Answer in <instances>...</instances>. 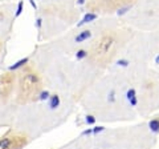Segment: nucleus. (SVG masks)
<instances>
[{
	"label": "nucleus",
	"instance_id": "14",
	"mask_svg": "<svg viewBox=\"0 0 159 149\" xmlns=\"http://www.w3.org/2000/svg\"><path fill=\"white\" fill-rule=\"evenodd\" d=\"M23 8H24V3L20 0L19 4H17V9H16V12H15V16L19 17L20 15H21V12H23Z\"/></svg>",
	"mask_w": 159,
	"mask_h": 149
},
{
	"label": "nucleus",
	"instance_id": "13",
	"mask_svg": "<svg viewBox=\"0 0 159 149\" xmlns=\"http://www.w3.org/2000/svg\"><path fill=\"white\" fill-rule=\"evenodd\" d=\"M49 97H51V95H49L48 91H41V92H40V95H39V100L44 101V100H48Z\"/></svg>",
	"mask_w": 159,
	"mask_h": 149
},
{
	"label": "nucleus",
	"instance_id": "23",
	"mask_svg": "<svg viewBox=\"0 0 159 149\" xmlns=\"http://www.w3.org/2000/svg\"><path fill=\"white\" fill-rule=\"evenodd\" d=\"M36 26H37V28H40V27H41V19H37V23H36Z\"/></svg>",
	"mask_w": 159,
	"mask_h": 149
},
{
	"label": "nucleus",
	"instance_id": "7",
	"mask_svg": "<svg viewBox=\"0 0 159 149\" xmlns=\"http://www.w3.org/2000/svg\"><path fill=\"white\" fill-rule=\"evenodd\" d=\"M98 17V15L97 13H94V12H88V13H85V16H84V19L81 22H80L77 26L78 27H81V26H84V24H88V23H92V22H94L96 19Z\"/></svg>",
	"mask_w": 159,
	"mask_h": 149
},
{
	"label": "nucleus",
	"instance_id": "16",
	"mask_svg": "<svg viewBox=\"0 0 159 149\" xmlns=\"http://www.w3.org/2000/svg\"><path fill=\"white\" fill-rule=\"evenodd\" d=\"M130 8H131V6H125V7H121V8L118 9L117 15H118V16H122V15H125V13H126V12H127Z\"/></svg>",
	"mask_w": 159,
	"mask_h": 149
},
{
	"label": "nucleus",
	"instance_id": "18",
	"mask_svg": "<svg viewBox=\"0 0 159 149\" xmlns=\"http://www.w3.org/2000/svg\"><path fill=\"white\" fill-rule=\"evenodd\" d=\"M86 123L89 124V125H93V124L96 123V117L92 116V115H88L86 116Z\"/></svg>",
	"mask_w": 159,
	"mask_h": 149
},
{
	"label": "nucleus",
	"instance_id": "21",
	"mask_svg": "<svg viewBox=\"0 0 159 149\" xmlns=\"http://www.w3.org/2000/svg\"><path fill=\"white\" fill-rule=\"evenodd\" d=\"M154 63H155V64H157V65H159V53L157 55V56H155V57H154Z\"/></svg>",
	"mask_w": 159,
	"mask_h": 149
},
{
	"label": "nucleus",
	"instance_id": "12",
	"mask_svg": "<svg viewBox=\"0 0 159 149\" xmlns=\"http://www.w3.org/2000/svg\"><path fill=\"white\" fill-rule=\"evenodd\" d=\"M88 56H89V52L85 51V49H80V51H77V53H76V57L78 60H82V59H85Z\"/></svg>",
	"mask_w": 159,
	"mask_h": 149
},
{
	"label": "nucleus",
	"instance_id": "22",
	"mask_svg": "<svg viewBox=\"0 0 159 149\" xmlns=\"http://www.w3.org/2000/svg\"><path fill=\"white\" fill-rule=\"evenodd\" d=\"M29 3H31V6H32V8H34V9H37V6H36V3H34V0H29Z\"/></svg>",
	"mask_w": 159,
	"mask_h": 149
},
{
	"label": "nucleus",
	"instance_id": "1",
	"mask_svg": "<svg viewBox=\"0 0 159 149\" xmlns=\"http://www.w3.org/2000/svg\"><path fill=\"white\" fill-rule=\"evenodd\" d=\"M41 92V77L31 67H25L20 74L19 103H28L39 99Z\"/></svg>",
	"mask_w": 159,
	"mask_h": 149
},
{
	"label": "nucleus",
	"instance_id": "3",
	"mask_svg": "<svg viewBox=\"0 0 159 149\" xmlns=\"http://www.w3.org/2000/svg\"><path fill=\"white\" fill-rule=\"evenodd\" d=\"M25 138L20 135H6L0 137V149H17L21 147Z\"/></svg>",
	"mask_w": 159,
	"mask_h": 149
},
{
	"label": "nucleus",
	"instance_id": "6",
	"mask_svg": "<svg viewBox=\"0 0 159 149\" xmlns=\"http://www.w3.org/2000/svg\"><path fill=\"white\" fill-rule=\"evenodd\" d=\"M126 99L130 103L131 107H137L138 105V97H137V91L134 88H129L126 92Z\"/></svg>",
	"mask_w": 159,
	"mask_h": 149
},
{
	"label": "nucleus",
	"instance_id": "4",
	"mask_svg": "<svg viewBox=\"0 0 159 149\" xmlns=\"http://www.w3.org/2000/svg\"><path fill=\"white\" fill-rule=\"evenodd\" d=\"M13 88V76L11 73H4L0 77V96L7 99L12 92Z\"/></svg>",
	"mask_w": 159,
	"mask_h": 149
},
{
	"label": "nucleus",
	"instance_id": "9",
	"mask_svg": "<svg viewBox=\"0 0 159 149\" xmlns=\"http://www.w3.org/2000/svg\"><path fill=\"white\" fill-rule=\"evenodd\" d=\"M60 103H61V100H60V96L58 95H52L51 97H49V108L51 109H56L60 107Z\"/></svg>",
	"mask_w": 159,
	"mask_h": 149
},
{
	"label": "nucleus",
	"instance_id": "11",
	"mask_svg": "<svg viewBox=\"0 0 159 149\" xmlns=\"http://www.w3.org/2000/svg\"><path fill=\"white\" fill-rule=\"evenodd\" d=\"M28 61H29V59L28 57H24V59H21V60H19V61H16L15 64H12V65L9 67V71H16V69L21 68V67L25 65V64H28Z\"/></svg>",
	"mask_w": 159,
	"mask_h": 149
},
{
	"label": "nucleus",
	"instance_id": "2",
	"mask_svg": "<svg viewBox=\"0 0 159 149\" xmlns=\"http://www.w3.org/2000/svg\"><path fill=\"white\" fill-rule=\"evenodd\" d=\"M117 46V39L113 33H106L97 41L96 47H94V57L98 60H103V59L109 57L113 55L114 48Z\"/></svg>",
	"mask_w": 159,
	"mask_h": 149
},
{
	"label": "nucleus",
	"instance_id": "24",
	"mask_svg": "<svg viewBox=\"0 0 159 149\" xmlns=\"http://www.w3.org/2000/svg\"><path fill=\"white\" fill-rule=\"evenodd\" d=\"M85 3V0H78V4H84Z\"/></svg>",
	"mask_w": 159,
	"mask_h": 149
},
{
	"label": "nucleus",
	"instance_id": "20",
	"mask_svg": "<svg viewBox=\"0 0 159 149\" xmlns=\"http://www.w3.org/2000/svg\"><path fill=\"white\" fill-rule=\"evenodd\" d=\"M82 136H89V135H93V128H88L86 131H84L82 133H81Z\"/></svg>",
	"mask_w": 159,
	"mask_h": 149
},
{
	"label": "nucleus",
	"instance_id": "10",
	"mask_svg": "<svg viewBox=\"0 0 159 149\" xmlns=\"http://www.w3.org/2000/svg\"><path fill=\"white\" fill-rule=\"evenodd\" d=\"M148 128L152 133L158 135L159 133V118H152V120L148 121Z\"/></svg>",
	"mask_w": 159,
	"mask_h": 149
},
{
	"label": "nucleus",
	"instance_id": "19",
	"mask_svg": "<svg viewBox=\"0 0 159 149\" xmlns=\"http://www.w3.org/2000/svg\"><path fill=\"white\" fill-rule=\"evenodd\" d=\"M103 127H101V125H98V127H94L93 128V135H98V133H101L102 131H103Z\"/></svg>",
	"mask_w": 159,
	"mask_h": 149
},
{
	"label": "nucleus",
	"instance_id": "17",
	"mask_svg": "<svg viewBox=\"0 0 159 149\" xmlns=\"http://www.w3.org/2000/svg\"><path fill=\"white\" fill-rule=\"evenodd\" d=\"M129 64H130V61L126 60V59H121V60H118V61H117V65H119V67H123V68L129 67Z\"/></svg>",
	"mask_w": 159,
	"mask_h": 149
},
{
	"label": "nucleus",
	"instance_id": "5",
	"mask_svg": "<svg viewBox=\"0 0 159 149\" xmlns=\"http://www.w3.org/2000/svg\"><path fill=\"white\" fill-rule=\"evenodd\" d=\"M101 6H105L107 8H121L125 6H131V0H98Z\"/></svg>",
	"mask_w": 159,
	"mask_h": 149
},
{
	"label": "nucleus",
	"instance_id": "15",
	"mask_svg": "<svg viewBox=\"0 0 159 149\" xmlns=\"http://www.w3.org/2000/svg\"><path fill=\"white\" fill-rule=\"evenodd\" d=\"M116 91L114 89H111L110 92H109V95H107V101L109 103H116Z\"/></svg>",
	"mask_w": 159,
	"mask_h": 149
},
{
	"label": "nucleus",
	"instance_id": "8",
	"mask_svg": "<svg viewBox=\"0 0 159 149\" xmlns=\"http://www.w3.org/2000/svg\"><path fill=\"white\" fill-rule=\"evenodd\" d=\"M92 37V32L89 31V29H85V31H82V32H80L77 36H76V43H84V41H86L89 40V39Z\"/></svg>",
	"mask_w": 159,
	"mask_h": 149
},
{
	"label": "nucleus",
	"instance_id": "25",
	"mask_svg": "<svg viewBox=\"0 0 159 149\" xmlns=\"http://www.w3.org/2000/svg\"><path fill=\"white\" fill-rule=\"evenodd\" d=\"M0 49H2V43H0Z\"/></svg>",
	"mask_w": 159,
	"mask_h": 149
}]
</instances>
